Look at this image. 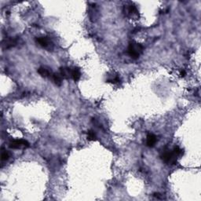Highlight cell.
<instances>
[{
  "mask_svg": "<svg viewBox=\"0 0 201 201\" xmlns=\"http://www.w3.org/2000/svg\"><path fill=\"white\" fill-rule=\"evenodd\" d=\"M178 158V156L174 153L173 151H167L164 152L161 156V159L163 160L166 163H169V164H174L176 163L177 159Z\"/></svg>",
  "mask_w": 201,
  "mask_h": 201,
  "instance_id": "obj_2",
  "label": "cell"
},
{
  "mask_svg": "<svg viewBox=\"0 0 201 201\" xmlns=\"http://www.w3.org/2000/svg\"><path fill=\"white\" fill-rule=\"evenodd\" d=\"M144 47L141 44L137 43H131L128 46V54L130 55L133 59H138L140 55L142 54Z\"/></svg>",
  "mask_w": 201,
  "mask_h": 201,
  "instance_id": "obj_1",
  "label": "cell"
},
{
  "mask_svg": "<svg viewBox=\"0 0 201 201\" xmlns=\"http://www.w3.org/2000/svg\"><path fill=\"white\" fill-rule=\"evenodd\" d=\"M107 82L108 83H120V76L118 75H115V74H112L111 76H109V77L107 79Z\"/></svg>",
  "mask_w": 201,
  "mask_h": 201,
  "instance_id": "obj_11",
  "label": "cell"
},
{
  "mask_svg": "<svg viewBox=\"0 0 201 201\" xmlns=\"http://www.w3.org/2000/svg\"><path fill=\"white\" fill-rule=\"evenodd\" d=\"M172 151H173V152H174V153L178 156H181L183 154V150H182L181 148H179L178 146L174 147V149L172 150Z\"/></svg>",
  "mask_w": 201,
  "mask_h": 201,
  "instance_id": "obj_14",
  "label": "cell"
},
{
  "mask_svg": "<svg viewBox=\"0 0 201 201\" xmlns=\"http://www.w3.org/2000/svg\"><path fill=\"white\" fill-rule=\"evenodd\" d=\"M36 43L39 45V46L47 48L51 45V41L50 40L49 38L47 37H39L36 39Z\"/></svg>",
  "mask_w": 201,
  "mask_h": 201,
  "instance_id": "obj_4",
  "label": "cell"
},
{
  "mask_svg": "<svg viewBox=\"0 0 201 201\" xmlns=\"http://www.w3.org/2000/svg\"><path fill=\"white\" fill-rule=\"evenodd\" d=\"M17 41L15 39H6L3 43V46L6 49H9L13 46H16Z\"/></svg>",
  "mask_w": 201,
  "mask_h": 201,
  "instance_id": "obj_8",
  "label": "cell"
},
{
  "mask_svg": "<svg viewBox=\"0 0 201 201\" xmlns=\"http://www.w3.org/2000/svg\"><path fill=\"white\" fill-rule=\"evenodd\" d=\"M128 11H129V13L131 14H135L138 13V10L136 8L135 6H131L129 7Z\"/></svg>",
  "mask_w": 201,
  "mask_h": 201,
  "instance_id": "obj_15",
  "label": "cell"
},
{
  "mask_svg": "<svg viewBox=\"0 0 201 201\" xmlns=\"http://www.w3.org/2000/svg\"><path fill=\"white\" fill-rule=\"evenodd\" d=\"M29 146V144L26 140L24 139H17L14 140L10 143V149H21V148H27Z\"/></svg>",
  "mask_w": 201,
  "mask_h": 201,
  "instance_id": "obj_3",
  "label": "cell"
},
{
  "mask_svg": "<svg viewBox=\"0 0 201 201\" xmlns=\"http://www.w3.org/2000/svg\"><path fill=\"white\" fill-rule=\"evenodd\" d=\"M153 196L157 199H163V196H162L161 194H160V193H154V194H153Z\"/></svg>",
  "mask_w": 201,
  "mask_h": 201,
  "instance_id": "obj_16",
  "label": "cell"
},
{
  "mask_svg": "<svg viewBox=\"0 0 201 201\" xmlns=\"http://www.w3.org/2000/svg\"><path fill=\"white\" fill-rule=\"evenodd\" d=\"M81 77V72L79 68H74L72 69V78L74 79V81H78Z\"/></svg>",
  "mask_w": 201,
  "mask_h": 201,
  "instance_id": "obj_9",
  "label": "cell"
},
{
  "mask_svg": "<svg viewBox=\"0 0 201 201\" xmlns=\"http://www.w3.org/2000/svg\"><path fill=\"white\" fill-rule=\"evenodd\" d=\"M180 75H181V76H182V77H184V76H185V71H184V70L182 71V72H181V74H180Z\"/></svg>",
  "mask_w": 201,
  "mask_h": 201,
  "instance_id": "obj_17",
  "label": "cell"
},
{
  "mask_svg": "<svg viewBox=\"0 0 201 201\" xmlns=\"http://www.w3.org/2000/svg\"><path fill=\"white\" fill-rule=\"evenodd\" d=\"M60 74L63 79H67L69 77H72V69L68 67H61L60 68Z\"/></svg>",
  "mask_w": 201,
  "mask_h": 201,
  "instance_id": "obj_5",
  "label": "cell"
},
{
  "mask_svg": "<svg viewBox=\"0 0 201 201\" xmlns=\"http://www.w3.org/2000/svg\"><path fill=\"white\" fill-rule=\"evenodd\" d=\"M87 139L90 141H94L96 139V134L93 131H89L87 132Z\"/></svg>",
  "mask_w": 201,
  "mask_h": 201,
  "instance_id": "obj_13",
  "label": "cell"
},
{
  "mask_svg": "<svg viewBox=\"0 0 201 201\" xmlns=\"http://www.w3.org/2000/svg\"><path fill=\"white\" fill-rule=\"evenodd\" d=\"M156 141H157V138L156 137L154 134H149L147 135L146 138V145L147 146L149 147H153L155 145V144L156 143Z\"/></svg>",
  "mask_w": 201,
  "mask_h": 201,
  "instance_id": "obj_7",
  "label": "cell"
},
{
  "mask_svg": "<svg viewBox=\"0 0 201 201\" xmlns=\"http://www.w3.org/2000/svg\"><path fill=\"white\" fill-rule=\"evenodd\" d=\"M52 78H53V80H54V82L56 85L61 86V85L62 84L63 78L62 76H61V75L60 74V72H59V73H53Z\"/></svg>",
  "mask_w": 201,
  "mask_h": 201,
  "instance_id": "obj_10",
  "label": "cell"
},
{
  "mask_svg": "<svg viewBox=\"0 0 201 201\" xmlns=\"http://www.w3.org/2000/svg\"><path fill=\"white\" fill-rule=\"evenodd\" d=\"M38 73L41 76H43L44 78L46 77H52L53 72L51 70H50L49 68H46L45 67H40L38 69Z\"/></svg>",
  "mask_w": 201,
  "mask_h": 201,
  "instance_id": "obj_6",
  "label": "cell"
},
{
  "mask_svg": "<svg viewBox=\"0 0 201 201\" xmlns=\"http://www.w3.org/2000/svg\"><path fill=\"white\" fill-rule=\"evenodd\" d=\"M9 158H10L9 152L5 151V150H3V152H2V153H1V160L3 161H6L8 160Z\"/></svg>",
  "mask_w": 201,
  "mask_h": 201,
  "instance_id": "obj_12",
  "label": "cell"
}]
</instances>
